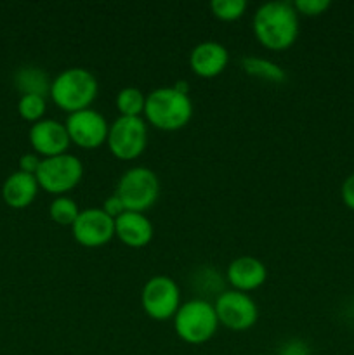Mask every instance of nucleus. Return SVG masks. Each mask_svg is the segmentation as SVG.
Instances as JSON below:
<instances>
[{"mask_svg": "<svg viewBox=\"0 0 354 355\" xmlns=\"http://www.w3.org/2000/svg\"><path fill=\"white\" fill-rule=\"evenodd\" d=\"M252 28L262 47L285 51L292 47L298 37V12L294 3L285 0L266 2L253 14Z\"/></svg>", "mask_w": 354, "mask_h": 355, "instance_id": "f257e3e1", "label": "nucleus"}, {"mask_svg": "<svg viewBox=\"0 0 354 355\" xmlns=\"http://www.w3.org/2000/svg\"><path fill=\"white\" fill-rule=\"evenodd\" d=\"M193 116V103L187 94L174 87H160L146 96L144 118L163 132L180 130Z\"/></svg>", "mask_w": 354, "mask_h": 355, "instance_id": "f03ea898", "label": "nucleus"}, {"mask_svg": "<svg viewBox=\"0 0 354 355\" xmlns=\"http://www.w3.org/2000/svg\"><path fill=\"white\" fill-rule=\"evenodd\" d=\"M99 83L96 76L85 68H68L59 73L51 85V94L54 104L68 114L76 111L89 110L96 101Z\"/></svg>", "mask_w": 354, "mask_h": 355, "instance_id": "7ed1b4c3", "label": "nucleus"}, {"mask_svg": "<svg viewBox=\"0 0 354 355\" xmlns=\"http://www.w3.org/2000/svg\"><path fill=\"white\" fill-rule=\"evenodd\" d=\"M174 328L177 336L189 345L207 343L219 328L214 304H208L201 298L180 304L179 311L174 315Z\"/></svg>", "mask_w": 354, "mask_h": 355, "instance_id": "20e7f679", "label": "nucleus"}, {"mask_svg": "<svg viewBox=\"0 0 354 355\" xmlns=\"http://www.w3.org/2000/svg\"><path fill=\"white\" fill-rule=\"evenodd\" d=\"M115 194L121 200L125 210L144 214L158 201L160 180L153 170L134 166L120 177Z\"/></svg>", "mask_w": 354, "mask_h": 355, "instance_id": "39448f33", "label": "nucleus"}, {"mask_svg": "<svg viewBox=\"0 0 354 355\" xmlns=\"http://www.w3.org/2000/svg\"><path fill=\"white\" fill-rule=\"evenodd\" d=\"M38 186L51 194L65 196L75 189L83 177V165L75 155H59L52 158H42L37 173Z\"/></svg>", "mask_w": 354, "mask_h": 355, "instance_id": "423d86ee", "label": "nucleus"}, {"mask_svg": "<svg viewBox=\"0 0 354 355\" xmlns=\"http://www.w3.org/2000/svg\"><path fill=\"white\" fill-rule=\"evenodd\" d=\"M106 142L115 158L132 162L148 146V125L141 116H118L110 125Z\"/></svg>", "mask_w": 354, "mask_h": 355, "instance_id": "0eeeda50", "label": "nucleus"}, {"mask_svg": "<svg viewBox=\"0 0 354 355\" xmlns=\"http://www.w3.org/2000/svg\"><path fill=\"white\" fill-rule=\"evenodd\" d=\"M141 305L155 321L174 319L180 307V290L169 276H153L146 281L141 291Z\"/></svg>", "mask_w": 354, "mask_h": 355, "instance_id": "6e6552de", "label": "nucleus"}, {"mask_svg": "<svg viewBox=\"0 0 354 355\" xmlns=\"http://www.w3.org/2000/svg\"><path fill=\"white\" fill-rule=\"evenodd\" d=\"M214 309L219 324L233 331H246L259 319V307L255 302L248 297V293L236 290L222 291L221 295H217Z\"/></svg>", "mask_w": 354, "mask_h": 355, "instance_id": "1a4fd4ad", "label": "nucleus"}, {"mask_svg": "<svg viewBox=\"0 0 354 355\" xmlns=\"http://www.w3.org/2000/svg\"><path fill=\"white\" fill-rule=\"evenodd\" d=\"M73 238L85 248H99L115 238V218L103 208L80 210L75 224L71 225Z\"/></svg>", "mask_w": 354, "mask_h": 355, "instance_id": "9d476101", "label": "nucleus"}, {"mask_svg": "<svg viewBox=\"0 0 354 355\" xmlns=\"http://www.w3.org/2000/svg\"><path fill=\"white\" fill-rule=\"evenodd\" d=\"M65 125L69 141L82 149H96L108 141L110 125L106 118L90 107L68 114Z\"/></svg>", "mask_w": 354, "mask_h": 355, "instance_id": "9b49d317", "label": "nucleus"}, {"mask_svg": "<svg viewBox=\"0 0 354 355\" xmlns=\"http://www.w3.org/2000/svg\"><path fill=\"white\" fill-rule=\"evenodd\" d=\"M30 144L38 156L52 158V156L65 155L69 141L66 125L58 120H40L31 125L30 128Z\"/></svg>", "mask_w": 354, "mask_h": 355, "instance_id": "f8f14e48", "label": "nucleus"}, {"mask_svg": "<svg viewBox=\"0 0 354 355\" xmlns=\"http://www.w3.org/2000/svg\"><path fill=\"white\" fill-rule=\"evenodd\" d=\"M229 62V52L215 40L200 42L189 54V66L194 75L201 78H214L221 75Z\"/></svg>", "mask_w": 354, "mask_h": 355, "instance_id": "ddd939ff", "label": "nucleus"}, {"mask_svg": "<svg viewBox=\"0 0 354 355\" xmlns=\"http://www.w3.org/2000/svg\"><path fill=\"white\" fill-rule=\"evenodd\" d=\"M226 279L233 290L248 293L262 286L267 279V269L255 257H238L226 270Z\"/></svg>", "mask_w": 354, "mask_h": 355, "instance_id": "4468645a", "label": "nucleus"}, {"mask_svg": "<svg viewBox=\"0 0 354 355\" xmlns=\"http://www.w3.org/2000/svg\"><path fill=\"white\" fill-rule=\"evenodd\" d=\"M115 238L128 248H142L153 239V224L144 214L127 210L115 218Z\"/></svg>", "mask_w": 354, "mask_h": 355, "instance_id": "2eb2a0df", "label": "nucleus"}, {"mask_svg": "<svg viewBox=\"0 0 354 355\" xmlns=\"http://www.w3.org/2000/svg\"><path fill=\"white\" fill-rule=\"evenodd\" d=\"M38 189H40V186L37 182V177L17 170V172L10 173L6 182H3L2 198L10 208L23 210V208L30 207L33 203Z\"/></svg>", "mask_w": 354, "mask_h": 355, "instance_id": "dca6fc26", "label": "nucleus"}, {"mask_svg": "<svg viewBox=\"0 0 354 355\" xmlns=\"http://www.w3.org/2000/svg\"><path fill=\"white\" fill-rule=\"evenodd\" d=\"M14 83L21 96H40L47 97L51 94L52 80L44 69L37 66H23L14 75Z\"/></svg>", "mask_w": 354, "mask_h": 355, "instance_id": "f3484780", "label": "nucleus"}, {"mask_svg": "<svg viewBox=\"0 0 354 355\" xmlns=\"http://www.w3.org/2000/svg\"><path fill=\"white\" fill-rule=\"evenodd\" d=\"M242 68L246 75L253 76L257 80L269 83H283L287 75H285L283 68L278 66L276 62L267 61V59L257 58V55H248V58L242 59Z\"/></svg>", "mask_w": 354, "mask_h": 355, "instance_id": "a211bd4d", "label": "nucleus"}, {"mask_svg": "<svg viewBox=\"0 0 354 355\" xmlns=\"http://www.w3.org/2000/svg\"><path fill=\"white\" fill-rule=\"evenodd\" d=\"M115 104L120 116H141L144 114L146 96L135 87H125L117 94Z\"/></svg>", "mask_w": 354, "mask_h": 355, "instance_id": "6ab92c4d", "label": "nucleus"}, {"mask_svg": "<svg viewBox=\"0 0 354 355\" xmlns=\"http://www.w3.org/2000/svg\"><path fill=\"white\" fill-rule=\"evenodd\" d=\"M49 215L58 225H69L71 227L80 215V208L71 198L58 196L49 207Z\"/></svg>", "mask_w": 354, "mask_h": 355, "instance_id": "aec40b11", "label": "nucleus"}, {"mask_svg": "<svg viewBox=\"0 0 354 355\" xmlns=\"http://www.w3.org/2000/svg\"><path fill=\"white\" fill-rule=\"evenodd\" d=\"M47 111V103L45 97L40 96H21L19 103H17V113L23 120L37 123V121L44 120V114Z\"/></svg>", "mask_w": 354, "mask_h": 355, "instance_id": "412c9836", "label": "nucleus"}, {"mask_svg": "<svg viewBox=\"0 0 354 355\" xmlns=\"http://www.w3.org/2000/svg\"><path fill=\"white\" fill-rule=\"evenodd\" d=\"M246 7H248V3H246L245 0H214V2L210 3L212 14H214L217 19L226 21V23L243 17Z\"/></svg>", "mask_w": 354, "mask_h": 355, "instance_id": "4be33fe9", "label": "nucleus"}, {"mask_svg": "<svg viewBox=\"0 0 354 355\" xmlns=\"http://www.w3.org/2000/svg\"><path fill=\"white\" fill-rule=\"evenodd\" d=\"M330 0H295L294 7L295 10L298 12V16H307V17H314V16H321L323 12L330 9Z\"/></svg>", "mask_w": 354, "mask_h": 355, "instance_id": "5701e85b", "label": "nucleus"}, {"mask_svg": "<svg viewBox=\"0 0 354 355\" xmlns=\"http://www.w3.org/2000/svg\"><path fill=\"white\" fill-rule=\"evenodd\" d=\"M40 163H42V158L37 155V153H26V155H23L19 158V170L24 173H31V175H35L38 166H40Z\"/></svg>", "mask_w": 354, "mask_h": 355, "instance_id": "b1692460", "label": "nucleus"}, {"mask_svg": "<svg viewBox=\"0 0 354 355\" xmlns=\"http://www.w3.org/2000/svg\"><path fill=\"white\" fill-rule=\"evenodd\" d=\"M280 355H311V350L302 340H290L281 347Z\"/></svg>", "mask_w": 354, "mask_h": 355, "instance_id": "393cba45", "label": "nucleus"}, {"mask_svg": "<svg viewBox=\"0 0 354 355\" xmlns=\"http://www.w3.org/2000/svg\"><path fill=\"white\" fill-rule=\"evenodd\" d=\"M340 194H342V201L349 210L354 211V172L351 175L346 177V180L342 182V189H340Z\"/></svg>", "mask_w": 354, "mask_h": 355, "instance_id": "a878e982", "label": "nucleus"}, {"mask_svg": "<svg viewBox=\"0 0 354 355\" xmlns=\"http://www.w3.org/2000/svg\"><path fill=\"white\" fill-rule=\"evenodd\" d=\"M101 208H103V210L106 211V214L110 215V217H113V218L120 217V215L124 214V211H127V210H125L124 203H121V200L117 196V194H113V196L108 198V200L104 201L103 207H101Z\"/></svg>", "mask_w": 354, "mask_h": 355, "instance_id": "bb28decb", "label": "nucleus"}, {"mask_svg": "<svg viewBox=\"0 0 354 355\" xmlns=\"http://www.w3.org/2000/svg\"><path fill=\"white\" fill-rule=\"evenodd\" d=\"M172 87L176 90H179V92L187 94V96H189V85H187L186 82H176V85H172Z\"/></svg>", "mask_w": 354, "mask_h": 355, "instance_id": "cd10ccee", "label": "nucleus"}, {"mask_svg": "<svg viewBox=\"0 0 354 355\" xmlns=\"http://www.w3.org/2000/svg\"><path fill=\"white\" fill-rule=\"evenodd\" d=\"M260 355H264V354H260Z\"/></svg>", "mask_w": 354, "mask_h": 355, "instance_id": "c85d7f7f", "label": "nucleus"}]
</instances>
